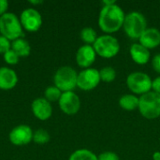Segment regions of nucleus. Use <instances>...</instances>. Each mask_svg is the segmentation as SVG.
I'll return each mask as SVG.
<instances>
[{
	"mask_svg": "<svg viewBox=\"0 0 160 160\" xmlns=\"http://www.w3.org/2000/svg\"><path fill=\"white\" fill-rule=\"evenodd\" d=\"M125 17L124 10L116 3L103 6L98 16V26L104 33L111 35L123 27Z\"/></svg>",
	"mask_w": 160,
	"mask_h": 160,
	"instance_id": "nucleus-1",
	"label": "nucleus"
},
{
	"mask_svg": "<svg viewBox=\"0 0 160 160\" xmlns=\"http://www.w3.org/2000/svg\"><path fill=\"white\" fill-rule=\"evenodd\" d=\"M123 28L127 36L132 39H139L147 29V21L139 11H131L125 17Z\"/></svg>",
	"mask_w": 160,
	"mask_h": 160,
	"instance_id": "nucleus-2",
	"label": "nucleus"
},
{
	"mask_svg": "<svg viewBox=\"0 0 160 160\" xmlns=\"http://www.w3.org/2000/svg\"><path fill=\"white\" fill-rule=\"evenodd\" d=\"M0 35L13 41L22 38L23 29L22 27L19 17L12 12H7L0 16Z\"/></svg>",
	"mask_w": 160,
	"mask_h": 160,
	"instance_id": "nucleus-3",
	"label": "nucleus"
},
{
	"mask_svg": "<svg viewBox=\"0 0 160 160\" xmlns=\"http://www.w3.org/2000/svg\"><path fill=\"white\" fill-rule=\"evenodd\" d=\"M77 71L69 66L59 68L53 75L54 85L62 93L73 91L77 87Z\"/></svg>",
	"mask_w": 160,
	"mask_h": 160,
	"instance_id": "nucleus-4",
	"label": "nucleus"
},
{
	"mask_svg": "<svg viewBox=\"0 0 160 160\" xmlns=\"http://www.w3.org/2000/svg\"><path fill=\"white\" fill-rule=\"evenodd\" d=\"M138 109L141 114L148 120L158 118L160 116V95L150 91L141 96Z\"/></svg>",
	"mask_w": 160,
	"mask_h": 160,
	"instance_id": "nucleus-5",
	"label": "nucleus"
},
{
	"mask_svg": "<svg viewBox=\"0 0 160 160\" xmlns=\"http://www.w3.org/2000/svg\"><path fill=\"white\" fill-rule=\"evenodd\" d=\"M93 48L97 55L103 58H112L116 56L120 51V43L116 38L112 35L99 36L96 42L93 44Z\"/></svg>",
	"mask_w": 160,
	"mask_h": 160,
	"instance_id": "nucleus-6",
	"label": "nucleus"
},
{
	"mask_svg": "<svg viewBox=\"0 0 160 160\" xmlns=\"http://www.w3.org/2000/svg\"><path fill=\"white\" fill-rule=\"evenodd\" d=\"M152 79L151 77L141 71L130 73L127 77V85L128 89L135 95H144L152 91Z\"/></svg>",
	"mask_w": 160,
	"mask_h": 160,
	"instance_id": "nucleus-7",
	"label": "nucleus"
},
{
	"mask_svg": "<svg viewBox=\"0 0 160 160\" xmlns=\"http://www.w3.org/2000/svg\"><path fill=\"white\" fill-rule=\"evenodd\" d=\"M19 19L22 29L30 33L38 31L43 22L40 12L34 8H28L23 9L21 12Z\"/></svg>",
	"mask_w": 160,
	"mask_h": 160,
	"instance_id": "nucleus-8",
	"label": "nucleus"
},
{
	"mask_svg": "<svg viewBox=\"0 0 160 160\" xmlns=\"http://www.w3.org/2000/svg\"><path fill=\"white\" fill-rule=\"evenodd\" d=\"M100 81L99 70L93 68H85L78 73L77 87L82 91H91L99 84Z\"/></svg>",
	"mask_w": 160,
	"mask_h": 160,
	"instance_id": "nucleus-9",
	"label": "nucleus"
},
{
	"mask_svg": "<svg viewBox=\"0 0 160 160\" xmlns=\"http://www.w3.org/2000/svg\"><path fill=\"white\" fill-rule=\"evenodd\" d=\"M33 129L27 125H19L13 128L9 134L8 140L15 146H24L33 142Z\"/></svg>",
	"mask_w": 160,
	"mask_h": 160,
	"instance_id": "nucleus-10",
	"label": "nucleus"
},
{
	"mask_svg": "<svg viewBox=\"0 0 160 160\" xmlns=\"http://www.w3.org/2000/svg\"><path fill=\"white\" fill-rule=\"evenodd\" d=\"M60 110L67 115H75L81 109V99L74 92H64L58 100Z\"/></svg>",
	"mask_w": 160,
	"mask_h": 160,
	"instance_id": "nucleus-11",
	"label": "nucleus"
},
{
	"mask_svg": "<svg viewBox=\"0 0 160 160\" xmlns=\"http://www.w3.org/2000/svg\"><path fill=\"white\" fill-rule=\"evenodd\" d=\"M31 110L34 116L40 121L48 120L52 114V104L44 98H38L34 99L31 103Z\"/></svg>",
	"mask_w": 160,
	"mask_h": 160,
	"instance_id": "nucleus-12",
	"label": "nucleus"
},
{
	"mask_svg": "<svg viewBox=\"0 0 160 160\" xmlns=\"http://www.w3.org/2000/svg\"><path fill=\"white\" fill-rule=\"evenodd\" d=\"M97 53L92 45H82L76 52V63L83 69L89 68L96 61Z\"/></svg>",
	"mask_w": 160,
	"mask_h": 160,
	"instance_id": "nucleus-13",
	"label": "nucleus"
},
{
	"mask_svg": "<svg viewBox=\"0 0 160 160\" xmlns=\"http://www.w3.org/2000/svg\"><path fill=\"white\" fill-rule=\"evenodd\" d=\"M18 83L16 71L8 67L0 68V90L8 91L13 89Z\"/></svg>",
	"mask_w": 160,
	"mask_h": 160,
	"instance_id": "nucleus-14",
	"label": "nucleus"
},
{
	"mask_svg": "<svg viewBox=\"0 0 160 160\" xmlns=\"http://www.w3.org/2000/svg\"><path fill=\"white\" fill-rule=\"evenodd\" d=\"M139 43L148 50L158 47L160 45V31L155 27L147 28L139 38Z\"/></svg>",
	"mask_w": 160,
	"mask_h": 160,
	"instance_id": "nucleus-15",
	"label": "nucleus"
},
{
	"mask_svg": "<svg viewBox=\"0 0 160 160\" xmlns=\"http://www.w3.org/2000/svg\"><path fill=\"white\" fill-rule=\"evenodd\" d=\"M131 59L138 65H145L151 58L150 50L143 47L140 43H134L129 49Z\"/></svg>",
	"mask_w": 160,
	"mask_h": 160,
	"instance_id": "nucleus-16",
	"label": "nucleus"
},
{
	"mask_svg": "<svg viewBox=\"0 0 160 160\" xmlns=\"http://www.w3.org/2000/svg\"><path fill=\"white\" fill-rule=\"evenodd\" d=\"M11 50L14 51L20 57H27L31 52V46L26 39L20 38L11 41Z\"/></svg>",
	"mask_w": 160,
	"mask_h": 160,
	"instance_id": "nucleus-17",
	"label": "nucleus"
},
{
	"mask_svg": "<svg viewBox=\"0 0 160 160\" xmlns=\"http://www.w3.org/2000/svg\"><path fill=\"white\" fill-rule=\"evenodd\" d=\"M140 98L136 95L127 94L119 98V106L126 111H134L139 108Z\"/></svg>",
	"mask_w": 160,
	"mask_h": 160,
	"instance_id": "nucleus-18",
	"label": "nucleus"
},
{
	"mask_svg": "<svg viewBox=\"0 0 160 160\" xmlns=\"http://www.w3.org/2000/svg\"><path fill=\"white\" fill-rule=\"evenodd\" d=\"M68 160H98V156L88 149H78L74 151Z\"/></svg>",
	"mask_w": 160,
	"mask_h": 160,
	"instance_id": "nucleus-19",
	"label": "nucleus"
},
{
	"mask_svg": "<svg viewBox=\"0 0 160 160\" xmlns=\"http://www.w3.org/2000/svg\"><path fill=\"white\" fill-rule=\"evenodd\" d=\"M81 39L84 42L85 45H92L96 42L98 38L96 30L92 27H84L81 31Z\"/></svg>",
	"mask_w": 160,
	"mask_h": 160,
	"instance_id": "nucleus-20",
	"label": "nucleus"
},
{
	"mask_svg": "<svg viewBox=\"0 0 160 160\" xmlns=\"http://www.w3.org/2000/svg\"><path fill=\"white\" fill-rule=\"evenodd\" d=\"M50 140H51V135L46 129L38 128L35 130L33 133V142L39 145L46 144L50 142Z\"/></svg>",
	"mask_w": 160,
	"mask_h": 160,
	"instance_id": "nucleus-21",
	"label": "nucleus"
},
{
	"mask_svg": "<svg viewBox=\"0 0 160 160\" xmlns=\"http://www.w3.org/2000/svg\"><path fill=\"white\" fill-rule=\"evenodd\" d=\"M61 96H62V92L55 85L48 86L44 91V98H46L49 102L58 101Z\"/></svg>",
	"mask_w": 160,
	"mask_h": 160,
	"instance_id": "nucleus-22",
	"label": "nucleus"
},
{
	"mask_svg": "<svg viewBox=\"0 0 160 160\" xmlns=\"http://www.w3.org/2000/svg\"><path fill=\"white\" fill-rule=\"evenodd\" d=\"M100 80L104 82H112L116 78V71L112 67H104L99 70Z\"/></svg>",
	"mask_w": 160,
	"mask_h": 160,
	"instance_id": "nucleus-23",
	"label": "nucleus"
},
{
	"mask_svg": "<svg viewBox=\"0 0 160 160\" xmlns=\"http://www.w3.org/2000/svg\"><path fill=\"white\" fill-rule=\"evenodd\" d=\"M3 58H4L5 63H7L9 66H14V65H17L19 63L21 57L14 51H12L10 49L3 54Z\"/></svg>",
	"mask_w": 160,
	"mask_h": 160,
	"instance_id": "nucleus-24",
	"label": "nucleus"
},
{
	"mask_svg": "<svg viewBox=\"0 0 160 160\" xmlns=\"http://www.w3.org/2000/svg\"><path fill=\"white\" fill-rule=\"evenodd\" d=\"M10 49H11V41L8 40L4 36L0 35V54L3 55Z\"/></svg>",
	"mask_w": 160,
	"mask_h": 160,
	"instance_id": "nucleus-25",
	"label": "nucleus"
},
{
	"mask_svg": "<svg viewBox=\"0 0 160 160\" xmlns=\"http://www.w3.org/2000/svg\"><path fill=\"white\" fill-rule=\"evenodd\" d=\"M98 160H120L119 157L117 154L113 153V152H103L101 153L99 156H98Z\"/></svg>",
	"mask_w": 160,
	"mask_h": 160,
	"instance_id": "nucleus-26",
	"label": "nucleus"
},
{
	"mask_svg": "<svg viewBox=\"0 0 160 160\" xmlns=\"http://www.w3.org/2000/svg\"><path fill=\"white\" fill-rule=\"evenodd\" d=\"M152 66H153V68L155 69V71L158 72L160 75V53L159 54L155 55V56L153 57Z\"/></svg>",
	"mask_w": 160,
	"mask_h": 160,
	"instance_id": "nucleus-27",
	"label": "nucleus"
},
{
	"mask_svg": "<svg viewBox=\"0 0 160 160\" xmlns=\"http://www.w3.org/2000/svg\"><path fill=\"white\" fill-rule=\"evenodd\" d=\"M152 91L160 95V76L157 77L155 80H153V82H152Z\"/></svg>",
	"mask_w": 160,
	"mask_h": 160,
	"instance_id": "nucleus-28",
	"label": "nucleus"
},
{
	"mask_svg": "<svg viewBox=\"0 0 160 160\" xmlns=\"http://www.w3.org/2000/svg\"><path fill=\"white\" fill-rule=\"evenodd\" d=\"M8 8V2L7 0H0V16L7 13Z\"/></svg>",
	"mask_w": 160,
	"mask_h": 160,
	"instance_id": "nucleus-29",
	"label": "nucleus"
},
{
	"mask_svg": "<svg viewBox=\"0 0 160 160\" xmlns=\"http://www.w3.org/2000/svg\"><path fill=\"white\" fill-rule=\"evenodd\" d=\"M28 3L31 5H35V6L37 5L38 6V5H41L43 3V1L42 0H37V1L36 0H30V1H28Z\"/></svg>",
	"mask_w": 160,
	"mask_h": 160,
	"instance_id": "nucleus-30",
	"label": "nucleus"
},
{
	"mask_svg": "<svg viewBox=\"0 0 160 160\" xmlns=\"http://www.w3.org/2000/svg\"><path fill=\"white\" fill-rule=\"evenodd\" d=\"M153 160H160V152L157 151L153 154Z\"/></svg>",
	"mask_w": 160,
	"mask_h": 160,
	"instance_id": "nucleus-31",
	"label": "nucleus"
}]
</instances>
